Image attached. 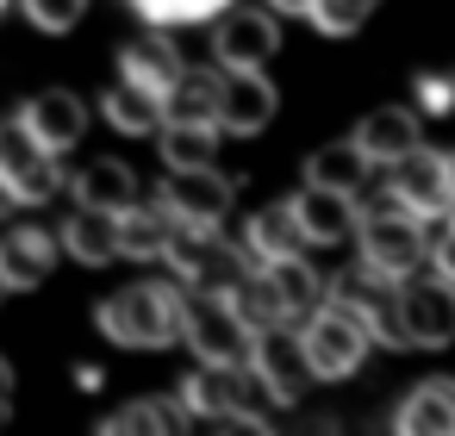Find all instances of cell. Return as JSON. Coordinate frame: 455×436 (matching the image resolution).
Segmentation results:
<instances>
[{
    "label": "cell",
    "mask_w": 455,
    "mask_h": 436,
    "mask_svg": "<svg viewBox=\"0 0 455 436\" xmlns=\"http://www.w3.org/2000/svg\"><path fill=\"white\" fill-rule=\"evenodd\" d=\"M20 7H26V20L38 32H76L82 13H88V0H20Z\"/></svg>",
    "instance_id": "cell-34"
},
{
    "label": "cell",
    "mask_w": 455,
    "mask_h": 436,
    "mask_svg": "<svg viewBox=\"0 0 455 436\" xmlns=\"http://www.w3.org/2000/svg\"><path fill=\"white\" fill-rule=\"evenodd\" d=\"M0 7H7V0H0Z\"/></svg>",
    "instance_id": "cell-41"
},
{
    "label": "cell",
    "mask_w": 455,
    "mask_h": 436,
    "mask_svg": "<svg viewBox=\"0 0 455 436\" xmlns=\"http://www.w3.org/2000/svg\"><path fill=\"white\" fill-rule=\"evenodd\" d=\"M57 250H63V237H51L38 225H13L7 237H0V274H7V287L13 293L20 287H38L57 268Z\"/></svg>",
    "instance_id": "cell-20"
},
{
    "label": "cell",
    "mask_w": 455,
    "mask_h": 436,
    "mask_svg": "<svg viewBox=\"0 0 455 436\" xmlns=\"http://www.w3.org/2000/svg\"><path fill=\"white\" fill-rule=\"evenodd\" d=\"M399 430L405 436H449L455 430V380H424L405 392L399 405Z\"/></svg>",
    "instance_id": "cell-26"
},
{
    "label": "cell",
    "mask_w": 455,
    "mask_h": 436,
    "mask_svg": "<svg viewBox=\"0 0 455 436\" xmlns=\"http://www.w3.org/2000/svg\"><path fill=\"white\" fill-rule=\"evenodd\" d=\"M231 305L243 312V324L250 330H268V324H293L287 318V305H281V287L268 281V268H250L237 287H231Z\"/></svg>",
    "instance_id": "cell-29"
},
{
    "label": "cell",
    "mask_w": 455,
    "mask_h": 436,
    "mask_svg": "<svg viewBox=\"0 0 455 436\" xmlns=\"http://www.w3.org/2000/svg\"><path fill=\"white\" fill-rule=\"evenodd\" d=\"M268 7H275V13H293V20H312L318 0H268Z\"/></svg>",
    "instance_id": "cell-37"
},
{
    "label": "cell",
    "mask_w": 455,
    "mask_h": 436,
    "mask_svg": "<svg viewBox=\"0 0 455 436\" xmlns=\"http://www.w3.org/2000/svg\"><path fill=\"white\" fill-rule=\"evenodd\" d=\"M355 144H362L380 169H393L399 156H411V150L424 144V131H418V113H405V107H380V113H368V119L355 125Z\"/></svg>",
    "instance_id": "cell-22"
},
{
    "label": "cell",
    "mask_w": 455,
    "mask_h": 436,
    "mask_svg": "<svg viewBox=\"0 0 455 436\" xmlns=\"http://www.w3.org/2000/svg\"><path fill=\"white\" fill-rule=\"evenodd\" d=\"M374 169H380V163L355 144V131H349L343 144H324V150L306 156V181L337 187V194H368V175H374Z\"/></svg>",
    "instance_id": "cell-23"
},
{
    "label": "cell",
    "mask_w": 455,
    "mask_h": 436,
    "mask_svg": "<svg viewBox=\"0 0 455 436\" xmlns=\"http://www.w3.org/2000/svg\"><path fill=\"white\" fill-rule=\"evenodd\" d=\"M275 82L262 75V69H225V131L231 138H256V131H268V119H275Z\"/></svg>",
    "instance_id": "cell-17"
},
{
    "label": "cell",
    "mask_w": 455,
    "mask_h": 436,
    "mask_svg": "<svg viewBox=\"0 0 455 436\" xmlns=\"http://www.w3.org/2000/svg\"><path fill=\"white\" fill-rule=\"evenodd\" d=\"M418 113H430V119L455 113V82L449 75H418Z\"/></svg>",
    "instance_id": "cell-35"
},
{
    "label": "cell",
    "mask_w": 455,
    "mask_h": 436,
    "mask_svg": "<svg viewBox=\"0 0 455 436\" xmlns=\"http://www.w3.org/2000/svg\"><path fill=\"white\" fill-rule=\"evenodd\" d=\"M181 293L163 287V281H138V287H119L94 318H100V337L119 343V349H169L181 343Z\"/></svg>",
    "instance_id": "cell-2"
},
{
    "label": "cell",
    "mask_w": 455,
    "mask_h": 436,
    "mask_svg": "<svg viewBox=\"0 0 455 436\" xmlns=\"http://www.w3.org/2000/svg\"><path fill=\"white\" fill-rule=\"evenodd\" d=\"M281 32H275V7H225L219 26H212V57L219 69H262L275 57Z\"/></svg>",
    "instance_id": "cell-12"
},
{
    "label": "cell",
    "mask_w": 455,
    "mask_h": 436,
    "mask_svg": "<svg viewBox=\"0 0 455 436\" xmlns=\"http://www.w3.org/2000/svg\"><path fill=\"white\" fill-rule=\"evenodd\" d=\"M219 150V125H163V163L169 169H200Z\"/></svg>",
    "instance_id": "cell-30"
},
{
    "label": "cell",
    "mask_w": 455,
    "mask_h": 436,
    "mask_svg": "<svg viewBox=\"0 0 455 436\" xmlns=\"http://www.w3.org/2000/svg\"><path fill=\"white\" fill-rule=\"evenodd\" d=\"M169 268H175L188 287H200V293H231L256 262H250V250L231 243L219 225H194V218H181L175 237H169Z\"/></svg>",
    "instance_id": "cell-3"
},
{
    "label": "cell",
    "mask_w": 455,
    "mask_h": 436,
    "mask_svg": "<svg viewBox=\"0 0 455 436\" xmlns=\"http://www.w3.org/2000/svg\"><path fill=\"white\" fill-rule=\"evenodd\" d=\"M293 206H299V225L318 250L355 243V231H362V194H337V187L306 181V194H293Z\"/></svg>",
    "instance_id": "cell-14"
},
{
    "label": "cell",
    "mask_w": 455,
    "mask_h": 436,
    "mask_svg": "<svg viewBox=\"0 0 455 436\" xmlns=\"http://www.w3.org/2000/svg\"><path fill=\"white\" fill-rule=\"evenodd\" d=\"M76 200L82 206H100V212H132L144 194H138V175L125 169V163H113V156H100V163H88V169H76Z\"/></svg>",
    "instance_id": "cell-25"
},
{
    "label": "cell",
    "mask_w": 455,
    "mask_h": 436,
    "mask_svg": "<svg viewBox=\"0 0 455 436\" xmlns=\"http://www.w3.org/2000/svg\"><path fill=\"white\" fill-rule=\"evenodd\" d=\"M268 281L281 287V305H287V318L293 324H306L324 299H331V281L312 268V262H299V256H287V262H268Z\"/></svg>",
    "instance_id": "cell-28"
},
{
    "label": "cell",
    "mask_w": 455,
    "mask_h": 436,
    "mask_svg": "<svg viewBox=\"0 0 455 436\" xmlns=\"http://www.w3.org/2000/svg\"><path fill=\"white\" fill-rule=\"evenodd\" d=\"M13 206H20V200H13V194H7V181H0V218H7V212H13Z\"/></svg>",
    "instance_id": "cell-39"
},
{
    "label": "cell",
    "mask_w": 455,
    "mask_h": 436,
    "mask_svg": "<svg viewBox=\"0 0 455 436\" xmlns=\"http://www.w3.org/2000/svg\"><path fill=\"white\" fill-rule=\"evenodd\" d=\"M0 181L20 206H51L63 194V175H57V150H44L20 119H0Z\"/></svg>",
    "instance_id": "cell-8"
},
{
    "label": "cell",
    "mask_w": 455,
    "mask_h": 436,
    "mask_svg": "<svg viewBox=\"0 0 455 436\" xmlns=\"http://www.w3.org/2000/svg\"><path fill=\"white\" fill-rule=\"evenodd\" d=\"M181 343L194 349V361H256V330L243 324V312L231 305V293H188L181 305Z\"/></svg>",
    "instance_id": "cell-4"
},
{
    "label": "cell",
    "mask_w": 455,
    "mask_h": 436,
    "mask_svg": "<svg viewBox=\"0 0 455 436\" xmlns=\"http://www.w3.org/2000/svg\"><path fill=\"white\" fill-rule=\"evenodd\" d=\"M331 299L349 305V312L374 330V343L411 349V337H405V305H399V281H393V274H380V268L362 262V268H349V274L331 281Z\"/></svg>",
    "instance_id": "cell-7"
},
{
    "label": "cell",
    "mask_w": 455,
    "mask_h": 436,
    "mask_svg": "<svg viewBox=\"0 0 455 436\" xmlns=\"http://www.w3.org/2000/svg\"><path fill=\"white\" fill-rule=\"evenodd\" d=\"M100 113H107V125L125 131V138H144V131H163V125H169L163 94H150V88H138V82H119V88L100 100Z\"/></svg>",
    "instance_id": "cell-27"
},
{
    "label": "cell",
    "mask_w": 455,
    "mask_h": 436,
    "mask_svg": "<svg viewBox=\"0 0 455 436\" xmlns=\"http://www.w3.org/2000/svg\"><path fill=\"white\" fill-rule=\"evenodd\" d=\"M163 32H169V26H150L144 38H132V44L119 51V75L138 82V88H150V94H169V88L181 82V69H188Z\"/></svg>",
    "instance_id": "cell-21"
},
{
    "label": "cell",
    "mask_w": 455,
    "mask_h": 436,
    "mask_svg": "<svg viewBox=\"0 0 455 436\" xmlns=\"http://www.w3.org/2000/svg\"><path fill=\"white\" fill-rule=\"evenodd\" d=\"M299 337H306V355H312L318 380H343V374H355V368L368 361V349H374V330H368L349 305H337V299H324V305L299 324Z\"/></svg>",
    "instance_id": "cell-6"
},
{
    "label": "cell",
    "mask_w": 455,
    "mask_h": 436,
    "mask_svg": "<svg viewBox=\"0 0 455 436\" xmlns=\"http://www.w3.org/2000/svg\"><path fill=\"white\" fill-rule=\"evenodd\" d=\"M132 7L150 26H200V20H219L231 0H132Z\"/></svg>",
    "instance_id": "cell-31"
},
{
    "label": "cell",
    "mask_w": 455,
    "mask_h": 436,
    "mask_svg": "<svg viewBox=\"0 0 455 436\" xmlns=\"http://www.w3.org/2000/svg\"><path fill=\"white\" fill-rule=\"evenodd\" d=\"M231 175H219L212 163H200V169H169V181H163V200L175 206V218H194V225H225V212H231Z\"/></svg>",
    "instance_id": "cell-13"
},
{
    "label": "cell",
    "mask_w": 455,
    "mask_h": 436,
    "mask_svg": "<svg viewBox=\"0 0 455 436\" xmlns=\"http://www.w3.org/2000/svg\"><path fill=\"white\" fill-rule=\"evenodd\" d=\"M399 305H405V337H411V349H443V343H455V281L449 274H411V281H399Z\"/></svg>",
    "instance_id": "cell-10"
},
{
    "label": "cell",
    "mask_w": 455,
    "mask_h": 436,
    "mask_svg": "<svg viewBox=\"0 0 455 436\" xmlns=\"http://www.w3.org/2000/svg\"><path fill=\"white\" fill-rule=\"evenodd\" d=\"M424 225H430V218H418L411 206H399L393 187H387L380 200L362 194V231H355L362 262L380 268V274H393V281H411V274L430 262V243H436Z\"/></svg>",
    "instance_id": "cell-1"
},
{
    "label": "cell",
    "mask_w": 455,
    "mask_h": 436,
    "mask_svg": "<svg viewBox=\"0 0 455 436\" xmlns=\"http://www.w3.org/2000/svg\"><path fill=\"white\" fill-rule=\"evenodd\" d=\"M63 250L82 262V268H107L125 256V231H119V212H100V206H76L63 218Z\"/></svg>",
    "instance_id": "cell-18"
},
{
    "label": "cell",
    "mask_w": 455,
    "mask_h": 436,
    "mask_svg": "<svg viewBox=\"0 0 455 436\" xmlns=\"http://www.w3.org/2000/svg\"><path fill=\"white\" fill-rule=\"evenodd\" d=\"M262 399H275V392H268V380H262L256 361H200L181 380V411H237L256 430L268 424L262 417Z\"/></svg>",
    "instance_id": "cell-5"
},
{
    "label": "cell",
    "mask_w": 455,
    "mask_h": 436,
    "mask_svg": "<svg viewBox=\"0 0 455 436\" xmlns=\"http://www.w3.org/2000/svg\"><path fill=\"white\" fill-rule=\"evenodd\" d=\"M20 125H26L44 150L69 156V150L82 144V131H88V107H82L69 88H44V94H32V100L20 107Z\"/></svg>",
    "instance_id": "cell-15"
},
{
    "label": "cell",
    "mask_w": 455,
    "mask_h": 436,
    "mask_svg": "<svg viewBox=\"0 0 455 436\" xmlns=\"http://www.w3.org/2000/svg\"><path fill=\"white\" fill-rule=\"evenodd\" d=\"M7 399H13V368L0 361V417H7Z\"/></svg>",
    "instance_id": "cell-38"
},
{
    "label": "cell",
    "mask_w": 455,
    "mask_h": 436,
    "mask_svg": "<svg viewBox=\"0 0 455 436\" xmlns=\"http://www.w3.org/2000/svg\"><path fill=\"white\" fill-rule=\"evenodd\" d=\"M256 368H262L275 405H299L306 386L318 380V368H312V355H306V337H299L293 324H268V330H256Z\"/></svg>",
    "instance_id": "cell-11"
},
{
    "label": "cell",
    "mask_w": 455,
    "mask_h": 436,
    "mask_svg": "<svg viewBox=\"0 0 455 436\" xmlns=\"http://www.w3.org/2000/svg\"><path fill=\"white\" fill-rule=\"evenodd\" d=\"M306 243H312V237H306V225H299V206H293V200H275V206L250 212V225H243V250H250V262H256V268L287 262V256H299Z\"/></svg>",
    "instance_id": "cell-16"
},
{
    "label": "cell",
    "mask_w": 455,
    "mask_h": 436,
    "mask_svg": "<svg viewBox=\"0 0 455 436\" xmlns=\"http://www.w3.org/2000/svg\"><path fill=\"white\" fill-rule=\"evenodd\" d=\"M380 7V0H318L312 7V26L318 32H331V38H349V32H362V20Z\"/></svg>",
    "instance_id": "cell-33"
},
{
    "label": "cell",
    "mask_w": 455,
    "mask_h": 436,
    "mask_svg": "<svg viewBox=\"0 0 455 436\" xmlns=\"http://www.w3.org/2000/svg\"><path fill=\"white\" fill-rule=\"evenodd\" d=\"M175 225H181V218H175V206H169L163 194H156L150 206L138 200L132 212H119L125 256H132V262H169V237H175Z\"/></svg>",
    "instance_id": "cell-24"
},
{
    "label": "cell",
    "mask_w": 455,
    "mask_h": 436,
    "mask_svg": "<svg viewBox=\"0 0 455 436\" xmlns=\"http://www.w3.org/2000/svg\"><path fill=\"white\" fill-rule=\"evenodd\" d=\"M163 113H169V125H219L225 119V69H181V82L163 94Z\"/></svg>",
    "instance_id": "cell-19"
},
{
    "label": "cell",
    "mask_w": 455,
    "mask_h": 436,
    "mask_svg": "<svg viewBox=\"0 0 455 436\" xmlns=\"http://www.w3.org/2000/svg\"><path fill=\"white\" fill-rule=\"evenodd\" d=\"M387 187L399 194V206H411L430 225L436 218H455V156H443L430 144H418L411 156H399L387 169Z\"/></svg>",
    "instance_id": "cell-9"
},
{
    "label": "cell",
    "mask_w": 455,
    "mask_h": 436,
    "mask_svg": "<svg viewBox=\"0 0 455 436\" xmlns=\"http://www.w3.org/2000/svg\"><path fill=\"white\" fill-rule=\"evenodd\" d=\"M430 268L455 281V218H443V237L430 243Z\"/></svg>",
    "instance_id": "cell-36"
},
{
    "label": "cell",
    "mask_w": 455,
    "mask_h": 436,
    "mask_svg": "<svg viewBox=\"0 0 455 436\" xmlns=\"http://www.w3.org/2000/svg\"><path fill=\"white\" fill-rule=\"evenodd\" d=\"M125 430H188V411H175V405H125V411H113L107 417V436H125Z\"/></svg>",
    "instance_id": "cell-32"
},
{
    "label": "cell",
    "mask_w": 455,
    "mask_h": 436,
    "mask_svg": "<svg viewBox=\"0 0 455 436\" xmlns=\"http://www.w3.org/2000/svg\"><path fill=\"white\" fill-rule=\"evenodd\" d=\"M7 293H13V287H7V274H0V299H7Z\"/></svg>",
    "instance_id": "cell-40"
}]
</instances>
